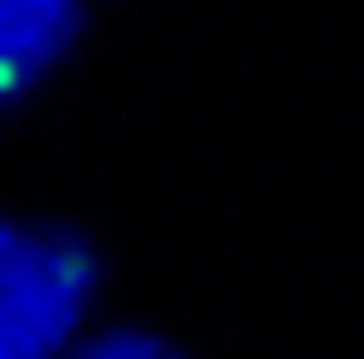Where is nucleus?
<instances>
[{
	"instance_id": "f257e3e1",
	"label": "nucleus",
	"mask_w": 364,
	"mask_h": 359,
	"mask_svg": "<svg viewBox=\"0 0 364 359\" xmlns=\"http://www.w3.org/2000/svg\"><path fill=\"white\" fill-rule=\"evenodd\" d=\"M75 252L28 224L0 220V359H52L80 313Z\"/></svg>"
},
{
	"instance_id": "f03ea898",
	"label": "nucleus",
	"mask_w": 364,
	"mask_h": 359,
	"mask_svg": "<svg viewBox=\"0 0 364 359\" xmlns=\"http://www.w3.org/2000/svg\"><path fill=\"white\" fill-rule=\"evenodd\" d=\"M65 33H70L65 0H0V107L43 80Z\"/></svg>"
},
{
	"instance_id": "7ed1b4c3",
	"label": "nucleus",
	"mask_w": 364,
	"mask_h": 359,
	"mask_svg": "<svg viewBox=\"0 0 364 359\" xmlns=\"http://www.w3.org/2000/svg\"><path fill=\"white\" fill-rule=\"evenodd\" d=\"M85 359H154V355H150V350H140V345H131V341H107V345L89 350Z\"/></svg>"
}]
</instances>
